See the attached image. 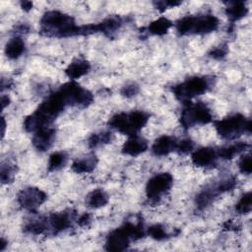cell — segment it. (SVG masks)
Here are the masks:
<instances>
[{"instance_id": "6da1fadb", "label": "cell", "mask_w": 252, "mask_h": 252, "mask_svg": "<svg viewBox=\"0 0 252 252\" xmlns=\"http://www.w3.org/2000/svg\"><path fill=\"white\" fill-rule=\"evenodd\" d=\"M40 32L49 37H69L81 35V26L74 18L58 10L45 12L40 19Z\"/></svg>"}, {"instance_id": "7a4b0ae2", "label": "cell", "mask_w": 252, "mask_h": 252, "mask_svg": "<svg viewBox=\"0 0 252 252\" xmlns=\"http://www.w3.org/2000/svg\"><path fill=\"white\" fill-rule=\"evenodd\" d=\"M145 235V229L142 221L131 222L127 221L121 226L109 232L105 241V249L107 251H124L131 241L138 240Z\"/></svg>"}, {"instance_id": "3957f363", "label": "cell", "mask_w": 252, "mask_h": 252, "mask_svg": "<svg viewBox=\"0 0 252 252\" xmlns=\"http://www.w3.org/2000/svg\"><path fill=\"white\" fill-rule=\"evenodd\" d=\"M219 24V19L212 14L185 16L175 23V29L180 35L205 34L215 32Z\"/></svg>"}, {"instance_id": "277c9868", "label": "cell", "mask_w": 252, "mask_h": 252, "mask_svg": "<svg viewBox=\"0 0 252 252\" xmlns=\"http://www.w3.org/2000/svg\"><path fill=\"white\" fill-rule=\"evenodd\" d=\"M149 118V114L142 110L119 112L109 118L108 125L110 128L129 137L137 135L138 132L148 123Z\"/></svg>"}, {"instance_id": "5b68a950", "label": "cell", "mask_w": 252, "mask_h": 252, "mask_svg": "<svg viewBox=\"0 0 252 252\" xmlns=\"http://www.w3.org/2000/svg\"><path fill=\"white\" fill-rule=\"evenodd\" d=\"M251 120L240 113L229 115L215 122V128L219 136L224 140H235L241 135L251 133Z\"/></svg>"}, {"instance_id": "8992f818", "label": "cell", "mask_w": 252, "mask_h": 252, "mask_svg": "<svg viewBox=\"0 0 252 252\" xmlns=\"http://www.w3.org/2000/svg\"><path fill=\"white\" fill-rule=\"evenodd\" d=\"M212 83L213 80L207 76H194L174 85L171 91L177 99L187 102L191 98L207 93L212 88Z\"/></svg>"}, {"instance_id": "52a82bcc", "label": "cell", "mask_w": 252, "mask_h": 252, "mask_svg": "<svg viewBox=\"0 0 252 252\" xmlns=\"http://www.w3.org/2000/svg\"><path fill=\"white\" fill-rule=\"evenodd\" d=\"M212 121L213 114L211 109L204 102H184V107L180 113V124L184 129H189L196 125L208 124Z\"/></svg>"}, {"instance_id": "ba28073f", "label": "cell", "mask_w": 252, "mask_h": 252, "mask_svg": "<svg viewBox=\"0 0 252 252\" xmlns=\"http://www.w3.org/2000/svg\"><path fill=\"white\" fill-rule=\"evenodd\" d=\"M59 90L63 94L68 105L87 107L94 100L93 94L79 85L76 81H69L65 83L59 88Z\"/></svg>"}, {"instance_id": "9c48e42d", "label": "cell", "mask_w": 252, "mask_h": 252, "mask_svg": "<svg viewBox=\"0 0 252 252\" xmlns=\"http://www.w3.org/2000/svg\"><path fill=\"white\" fill-rule=\"evenodd\" d=\"M173 184V177L169 172H159L151 177L146 185L147 198L152 202H158L165 195Z\"/></svg>"}, {"instance_id": "30bf717a", "label": "cell", "mask_w": 252, "mask_h": 252, "mask_svg": "<svg viewBox=\"0 0 252 252\" xmlns=\"http://www.w3.org/2000/svg\"><path fill=\"white\" fill-rule=\"evenodd\" d=\"M47 199V195L44 191L37 187H27L22 189L17 196L19 205L27 211H36Z\"/></svg>"}, {"instance_id": "8fae6325", "label": "cell", "mask_w": 252, "mask_h": 252, "mask_svg": "<svg viewBox=\"0 0 252 252\" xmlns=\"http://www.w3.org/2000/svg\"><path fill=\"white\" fill-rule=\"evenodd\" d=\"M47 220L49 231H51L53 234H57L66 230L72 225L73 220H76V213L73 210L57 212L48 216Z\"/></svg>"}, {"instance_id": "7c38bea8", "label": "cell", "mask_w": 252, "mask_h": 252, "mask_svg": "<svg viewBox=\"0 0 252 252\" xmlns=\"http://www.w3.org/2000/svg\"><path fill=\"white\" fill-rule=\"evenodd\" d=\"M56 136L55 128L50 126H44L39 128L33 133L32 145L39 152L47 151L53 144Z\"/></svg>"}, {"instance_id": "4fadbf2b", "label": "cell", "mask_w": 252, "mask_h": 252, "mask_svg": "<svg viewBox=\"0 0 252 252\" xmlns=\"http://www.w3.org/2000/svg\"><path fill=\"white\" fill-rule=\"evenodd\" d=\"M219 158L218 150L212 147L200 148L192 153L191 160L198 167H207L216 163Z\"/></svg>"}, {"instance_id": "5bb4252c", "label": "cell", "mask_w": 252, "mask_h": 252, "mask_svg": "<svg viewBox=\"0 0 252 252\" xmlns=\"http://www.w3.org/2000/svg\"><path fill=\"white\" fill-rule=\"evenodd\" d=\"M178 140L169 135H162L156 139L152 145V152L157 157H164L172 152H176Z\"/></svg>"}, {"instance_id": "9a60e30c", "label": "cell", "mask_w": 252, "mask_h": 252, "mask_svg": "<svg viewBox=\"0 0 252 252\" xmlns=\"http://www.w3.org/2000/svg\"><path fill=\"white\" fill-rule=\"evenodd\" d=\"M148 141L137 134L128 137L127 141L122 146V153L126 156L137 157L145 153L148 150Z\"/></svg>"}, {"instance_id": "2e32d148", "label": "cell", "mask_w": 252, "mask_h": 252, "mask_svg": "<svg viewBox=\"0 0 252 252\" xmlns=\"http://www.w3.org/2000/svg\"><path fill=\"white\" fill-rule=\"evenodd\" d=\"M221 194L220 190L219 189L218 183H215L213 185H210L206 188H204L197 196H196V206L199 210H204L207 207H209L214 200Z\"/></svg>"}, {"instance_id": "e0dca14e", "label": "cell", "mask_w": 252, "mask_h": 252, "mask_svg": "<svg viewBox=\"0 0 252 252\" xmlns=\"http://www.w3.org/2000/svg\"><path fill=\"white\" fill-rule=\"evenodd\" d=\"M91 70V64L88 60L78 58L72 61L67 68L65 69V73L67 77L71 81H76L77 79L87 75Z\"/></svg>"}, {"instance_id": "ac0fdd59", "label": "cell", "mask_w": 252, "mask_h": 252, "mask_svg": "<svg viewBox=\"0 0 252 252\" xmlns=\"http://www.w3.org/2000/svg\"><path fill=\"white\" fill-rule=\"evenodd\" d=\"M97 162V157L94 154H90L86 157L75 159L71 165V168L74 172L79 174L90 173L95 168Z\"/></svg>"}, {"instance_id": "d6986e66", "label": "cell", "mask_w": 252, "mask_h": 252, "mask_svg": "<svg viewBox=\"0 0 252 252\" xmlns=\"http://www.w3.org/2000/svg\"><path fill=\"white\" fill-rule=\"evenodd\" d=\"M248 14V7L243 1L226 2L225 15L231 23L241 20Z\"/></svg>"}, {"instance_id": "ffe728a7", "label": "cell", "mask_w": 252, "mask_h": 252, "mask_svg": "<svg viewBox=\"0 0 252 252\" xmlns=\"http://www.w3.org/2000/svg\"><path fill=\"white\" fill-rule=\"evenodd\" d=\"M26 51V43L20 36H13L5 45V54L9 59H18Z\"/></svg>"}, {"instance_id": "44dd1931", "label": "cell", "mask_w": 252, "mask_h": 252, "mask_svg": "<svg viewBox=\"0 0 252 252\" xmlns=\"http://www.w3.org/2000/svg\"><path fill=\"white\" fill-rule=\"evenodd\" d=\"M24 230L33 235H39L49 231L47 217H35L28 220L24 226Z\"/></svg>"}, {"instance_id": "7402d4cb", "label": "cell", "mask_w": 252, "mask_h": 252, "mask_svg": "<svg viewBox=\"0 0 252 252\" xmlns=\"http://www.w3.org/2000/svg\"><path fill=\"white\" fill-rule=\"evenodd\" d=\"M123 25V20L119 16H110L99 23H96L97 32H102L110 36L113 32L119 30Z\"/></svg>"}, {"instance_id": "603a6c76", "label": "cell", "mask_w": 252, "mask_h": 252, "mask_svg": "<svg viewBox=\"0 0 252 252\" xmlns=\"http://www.w3.org/2000/svg\"><path fill=\"white\" fill-rule=\"evenodd\" d=\"M109 201L108 194L100 188L94 189L86 197V204L91 209H99L104 207Z\"/></svg>"}, {"instance_id": "cb8c5ba5", "label": "cell", "mask_w": 252, "mask_h": 252, "mask_svg": "<svg viewBox=\"0 0 252 252\" xmlns=\"http://www.w3.org/2000/svg\"><path fill=\"white\" fill-rule=\"evenodd\" d=\"M249 147H250V145L245 143V142H237V143H234V144L217 149L218 150V156H219V158L231 159L235 156L245 152Z\"/></svg>"}, {"instance_id": "d4e9b609", "label": "cell", "mask_w": 252, "mask_h": 252, "mask_svg": "<svg viewBox=\"0 0 252 252\" xmlns=\"http://www.w3.org/2000/svg\"><path fill=\"white\" fill-rule=\"evenodd\" d=\"M173 26L172 22L165 17H159L158 19L153 21L147 28L149 33L154 35H163L169 29Z\"/></svg>"}, {"instance_id": "484cf974", "label": "cell", "mask_w": 252, "mask_h": 252, "mask_svg": "<svg viewBox=\"0 0 252 252\" xmlns=\"http://www.w3.org/2000/svg\"><path fill=\"white\" fill-rule=\"evenodd\" d=\"M114 136L111 132L109 131H102V132H97L94 133L90 136L88 140L89 147L92 149H95L97 147L109 144L113 141Z\"/></svg>"}, {"instance_id": "4316f807", "label": "cell", "mask_w": 252, "mask_h": 252, "mask_svg": "<svg viewBox=\"0 0 252 252\" xmlns=\"http://www.w3.org/2000/svg\"><path fill=\"white\" fill-rule=\"evenodd\" d=\"M68 160V156L64 152H54L50 155L48 163H47V169L48 171H56L60 168H62Z\"/></svg>"}, {"instance_id": "83f0119b", "label": "cell", "mask_w": 252, "mask_h": 252, "mask_svg": "<svg viewBox=\"0 0 252 252\" xmlns=\"http://www.w3.org/2000/svg\"><path fill=\"white\" fill-rule=\"evenodd\" d=\"M252 197H251V192H246L244 193L241 198L238 200V202L235 205V211L238 214L241 215H246L249 214L252 208Z\"/></svg>"}, {"instance_id": "f1b7e54d", "label": "cell", "mask_w": 252, "mask_h": 252, "mask_svg": "<svg viewBox=\"0 0 252 252\" xmlns=\"http://www.w3.org/2000/svg\"><path fill=\"white\" fill-rule=\"evenodd\" d=\"M16 173V167L14 164L6 161L2 162L1 170H0V177L2 184H8L13 181L14 175Z\"/></svg>"}, {"instance_id": "f546056e", "label": "cell", "mask_w": 252, "mask_h": 252, "mask_svg": "<svg viewBox=\"0 0 252 252\" xmlns=\"http://www.w3.org/2000/svg\"><path fill=\"white\" fill-rule=\"evenodd\" d=\"M148 234L155 240H165L170 237V234L166 231L165 227L159 223L154 224L148 228Z\"/></svg>"}, {"instance_id": "4dcf8cb0", "label": "cell", "mask_w": 252, "mask_h": 252, "mask_svg": "<svg viewBox=\"0 0 252 252\" xmlns=\"http://www.w3.org/2000/svg\"><path fill=\"white\" fill-rule=\"evenodd\" d=\"M238 168H239V171L243 174H247L249 175L252 171V163H251V156L250 154H247V155H244L241 159L239 160V163H238Z\"/></svg>"}, {"instance_id": "1f68e13d", "label": "cell", "mask_w": 252, "mask_h": 252, "mask_svg": "<svg viewBox=\"0 0 252 252\" xmlns=\"http://www.w3.org/2000/svg\"><path fill=\"white\" fill-rule=\"evenodd\" d=\"M140 88L136 83H129L121 89V94L125 97H133L138 94Z\"/></svg>"}, {"instance_id": "d6a6232c", "label": "cell", "mask_w": 252, "mask_h": 252, "mask_svg": "<svg viewBox=\"0 0 252 252\" xmlns=\"http://www.w3.org/2000/svg\"><path fill=\"white\" fill-rule=\"evenodd\" d=\"M194 149V142L190 139H182L178 140L177 150L176 152L179 154H187L189 152H192Z\"/></svg>"}, {"instance_id": "836d02e7", "label": "cell", "mask_w": 252, "mask_h": 252, "mask_svg": "<svg viewBox=\"0 0 252 252\" xmlns=\"http://www.w3.org/2000/svg\"><path fill=\"white\" fill-rule=\"evenodd\" d=\"M181 3H182L181 1H177V0H163V1H157L154 4H155L156 9H158L160 12H163L167 9L176 7V6L180 5Z\"/></svg>"}, {"instance_id": "e575fe53", "label": "cell", "mask_w": 252, "mask_h": 252, "mask_svg": "<svg viewBox=\"0 0 252 252\" xmlns=\"http://www.w3.org/2000/svg\"><path fill=\"white\" fill-rule=\"evenodd\" d=\"M227 52H228L227 46L225 44H222V45H219V46H216L215 48H213L209 52V56L214 58V59L220 60V59H222L223 57L226 56Z\"/></svg>"}, {"instance_id": "d590c367", "label": "cell", "mask_w": 252, "mask_h": 252, "mask_svg": "<svg viewBox=\"0 0 252 252\" xmlns=\"http://www.w3.org/2000/svg\"><path fill=\"white\" fill-rule=\"evenodd\" d=\"M91 221V216L89 214H83L79 219H78V224L81 226H86L90 223Z\"/></svg>"}, {"instance_id": "8d00e7d4", "label": "cell", "mask_w": 252, "mask_h": 252, "mask_svg": "<svg viewBox=\"0 0 252 252\" xmlns=\"http://www.w3.org/2000/svg\"><path fill=\"white\" fill-rule=\"evenodd\" d=\"M21 8L24 10V11H30L32 9V2L31 1H22L21 2Z\"/></svg>"}, {"instance_id": "74e56055", "label": "cell", "mask_w": 252, "mask_h": 252, "mask_svg": "<svg viewBox=\"0 0 252 252\" xmlns=\"http://www.w3.org/2000/svg\"><path fill=\"white\" fill-rule=\"evenodd\" d=\"M30 30L29 26L26 25V24H22V25H19L17 28H16V31L17 32H20V33H26L28 32Z\"/></svg>"}, {"instance_id": "f35d334b", "label": "cell", "mask_w": 252, "mask_h": 252, "mask_svg": "<svg viewBox=\"0 0 252 252\" xmlns=\"http://www.w3.org/2000/svg\"><path fill=\"white\" fill-rule=\"evenodd\" d=\"M10 104V98L8 95H2L1 96V106H2V109H4L6 106H8Z\"/></svg>"}, {"instance_id": "ab89813d", "label": "cell", "mask_w": 252, "mask_h": 252, "mask_svg": "<svg viewBox=\"0 0 252 252\" xmlns=\"http://www.w3.org/2000/svg\"><path fill=\"white\" fill-rule=\"evenodd\" d=\"M2 138L4 137V135H5V128H6V121H5V119H4V117H2Z\"/></svg>"}, {"instance_id": "60d3db41", "label": "cell", "mask_w": 252, "mask_h": 252, "mask_svg": "<svg viewBox=\"0 0 252 252\" xmlns=\"http://www.w3.org/2000/svg\"><path fill=\"white\" fill-rule=\"evenodd\" d=\"M6 244H7V241L4 238H2L1 239V244H0V251H3L5 249Z\"/></svg>"}]
</instances>
